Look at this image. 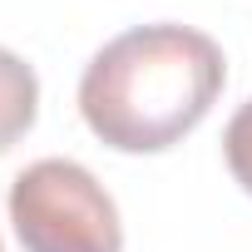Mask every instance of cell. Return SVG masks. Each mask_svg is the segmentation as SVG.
Listing matches in <instances>:
<instances>
[{"label":"cell","mask_w":252,"mask_h":252,"mask_svg":"<svg viewBox=\"0 0 252 252\" xmlns=\"http://www.w3.org/2000/svg\"><path fill=\"white\" fill-rule=\"evenodd\" d=\"M227 60L213 35L188 25H139L109 40L79 79L89 134L119 154H163L218 104Z\"/></svg>","instance_id":"cell-1"},{"label":"cell","mask_w":252,"mask_h":252,"mask_svg":"<svg viewBox=\"0 0 252 252\" xmlns=\"http://www.w3.org/2000/svg\"><path fill=\"white\" fill-rule=\"evenodd\" d=\"M10 222L25 252H124L119 208L74 158H40L10 183Z\"/></svg>","instance_id":"cell-2"},{"label":"cell","mask_w":252,"mask_h":252,"mask_svg":"<svg viewBox=\"0 0 252 252\" xmlns=\"http://www.w3.org/2000/svg\"><path fill=\"white\" fill-rule=\"evenodd\" d=\"M35 114H40V79H35V69L20 55L0 50V154H5L15 139L30 134Z\"/></svg>","instance_id":"cell-3"},{"label":"cell","mask_w":252,"mask_h":252,"mask_svg":"<svg viewBox=\"0 0 252 252\" xmlns=\"http://www.w3.org/2000/svg\"><path fill=\"white\" fill-rule=\"evenodd\" d=\"M222 158H227L232 178L252 193V99L227 119V129H222Z\"/></svg>","instance_id":"cell-4"},{"label":"cell","mask_w":252,"mask_h":252,"mask_svg":"<svg viewBox=\"0 0 252 252\" xmlns=\"http://www.w3.org/2000/svg\"><path fill=\"white\" fill-rule=\"evenodd\" d=\"M0 252H5V247H0Z\"/></svg>","instance_id":"cell-5"}]
</instances>
